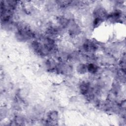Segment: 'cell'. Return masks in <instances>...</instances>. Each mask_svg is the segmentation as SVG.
Masks as SVG:
<instances>
[{
	"label": "cell",
	"instance_id": "cell-1",
	"mask_svg": "<svg viewBox=\"0 0 126 126\" xmlns=\"http://www.w3.org/2000/svg\"><path fill=\"white\" fill-rule=\"evenodd\" d=\"M80 91L82 94H87L90 90V85L87 82L82 83L80 86Z\"/></svg>",
	"mask_w": 126,
	"mask_h": 126
},
{
	"label": "cell",
	"instance_id": "cell-2",
	"mask_svg": "<svg viewBox=\"0 0 126 126\" xmlns=\"http://www.w3.org/2000/svg\"><path fill=\"white\" fill-rule=\"evenodd\" d=\"M84 48L86 51H87L88 52H92L95 50V46L93 43L91 42H86L84 44Z\"/></svg>",
	"mask_w": 126,
	"mask_h": 126
},
{
	"label": "cell",
	"instance_id": "cell-3",
	"mask_svg": "<svg viewBox=\"0 0 126 126\" xmlns=\"http://www.w3.org/2000/svg\"><path fill=\"white\" fill-rule=\"evenodd\" d=\"M98 67L94 64L90 63L87 65V70L92 73H94L97 70Z\"/></svg>",
	"mask_w": 126,
	"mask_h": 126
},
{
	"label": "cell",
	"instance_id": "cell-4",
	"mask_svg": "<svg viewBox=\"0 0 126 126\" xmlns=\"http://www.w3.org/2000/svg\"><path fill=\"white\" fill-rule=\"evenodd\" d=\"M77 71L81 73H84L87 70V65H86L84 64H81L78 66Z\"/></svg>",
	"mask_w": 126,
	"mask_h": 126
},
{
	"label": "cell",
	"instance_id": "cell-5",
	"mask_svg": "<svg viewBox=\"0 0 126 126\" xmlns=\"http://www.w3.org/2000/svg\"><path fill=\"white\" fill-rule=\"evenodd\" d=\"M49 118L51 120L55 121L58 118V113L55 111L51 112L49 114Z\"/></svg>",
	"mask_w": 126,
	"mask_h": 126
}]
</instances>
